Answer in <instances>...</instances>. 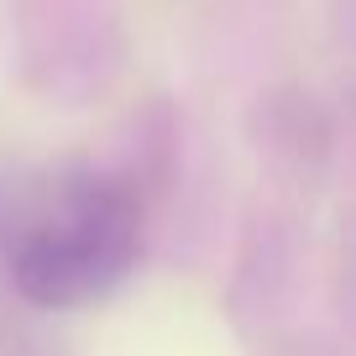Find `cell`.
<instances>
[{
    "label": "cell",
    "mask_w": 356,
    "mask_h": 356,
    "mask_svg": "<svg viewBox=\"0 0 356 356\" xmlns=\"http://www.w3.org/2000/svg\"><path fill=\"white\" fill-rule=\"evenodd\" d=\"M142 204L111 178H84L11 246V283L37 309H84L136 267Z\"/></svg>",
    "instance_id": "cell-1"
}]
</instances>
